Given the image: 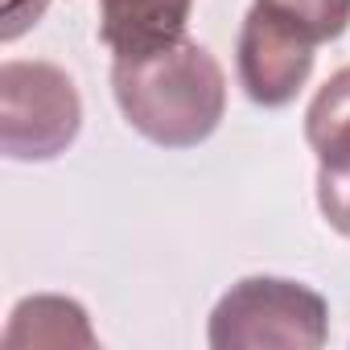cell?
Wrapping results in <instances>:
<instances>
[{"instance_id": "6da1fadb", "label": "cell", "mask_w": 350, "mask_h": 350, "mask_svg": "<svg viewBox=\"0 0 350 350\" xmlns=\"http://www.w3.org/2000/svg\"><path fill=\"white\" fill-rule=\"evenodd\" d=\"M111 91L124 120L161 148L202 144L227 111V79L219 58L182 38L148 54L116 58Z\"/></svg>"}, {"instance_id": "7a4b0ae2", "label": "cell", "mask_w": 350, "mask_h": 350, "mask_svg": "<svg viewBox=\"0 0 350 350\" xmlns=\"http://www.w3.org/2000/svg\"><path fill=\"white\" fill-rule=\"evenodd\" d=\"M325 297L309 284L280 276H247L239 280L211 313V346L215 350H317L325 342Z\"/></svg>"}, {"instance_id": "3957f363", "label": "cell", "mask_w": 350, "mask_h": 350, "mask_svg": "<svg viewBox=\"0 0 350 350\" xmlns=\"http://www.w3.org/2000/svg\"><path fill=\"white\" fill-rule=\"evenodd\" d=\"M83 103L70 75L54 62L0 66V148L13 161H50L70 148Z\"/></svg>"}, {"instance_id": "277c9868", "label": "cell", "mask_w": 350, "mask_h": 350, "mask_svg": "<svg viewBox=\"0 0 350 350\" xmlns=\"http://www.w3.org/2000/svg\"><path fill=\"white\" fill-rule=\"evenodd\" d=\"M313 50L317 46L297 25L252 5L239 29V83L247 99L260 107L293 103L313 70Z\"/></svg>"}, {"instance_id": "5b68a950", "label": "cell", "mask_w": 350, "mask_h": 350, "mask_svg": "<svg viewBox=\"0 0 350 350\" xmlns=\"http://www.w3.org/2000/svg\"><path fill=\"white\" fill-rule=\"evenodd\" d=\"M194 0H99V38L116 58L182 42Z\"/></svg>"}, {"instance_id": "8992f818", "label": "cell", "mask_w": 350, "mask_h": 350, "mask_svg": "<svg viewBox=\"0 0 350 350\" xmlns=\"http://www.w3.org/2000/svg\"><path fill=\"white\" fill-rule=\"evenodd\" d=\"M95 346V334L87 325V313L79 301L66 297H29L13 309L9 334H5V350L17 346Z\"/></svg>"}, {"instance_id": "52a82bcc", "label": "cell", "mask_w": 350, "mask_h": 350, "mask_svg": "<svg viewBox=\"0 0 350 350\" xmlns=\"http://www.w3.org/2000/svg\"><path fill=\"white\" fill-rule=\"evenodd\" d=\"M305 136L321 165L350 161V66L325 79L305 111Z\"/></svg>"}, {"instance_id": "ba28073f", "label": "cell", "mask_w": 350, "mask_h": 350, "mask_svg": "<svg viewBox=\"0 0 350 350\" xmlns=\"http://www.w3.org/2000/svg\"><path fill=\"white\" fill-rule=\"evenodd\" d=\"M272 17L297 25L313 46H325L346 33L350 25V0H256Z\"/></svg>"}, {"instance_id": "9c48e42d", "label": "cell", "mask_w": 350, "mask_h": 350, "mask_svg": "<svg viewBox=\"0 0 350 350\" xmlns=\"http://www.w3.org/2000/svg\"><path fill=\"white\" fill-rule=\"evenodd\" d=\"M317 206H321L325 223L350 239V161L317 165Z\"/></svg>"}, {"instance_id": "30bf717a", "label": "cell", "mask_w": 350, "mask_h": 350, "mask_svg": "<svg viewBox=\"0 0 350 350\" xmlns=\"http://www.w3.org/2000/svg\"><path fill=\"white\" fill-rule=\"evenodd\" d=\"M50 0H5V25H0V33H5V42L21 38L29 25H38V17L46 13Z\"/></svg>"}]
</instances>
